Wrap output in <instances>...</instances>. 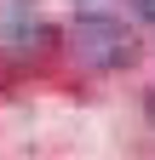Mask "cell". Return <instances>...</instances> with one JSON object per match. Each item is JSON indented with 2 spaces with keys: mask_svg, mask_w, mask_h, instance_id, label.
I'll return each instance as SVG.
<instances>
[{
  "mask_svg": "<svg viewBox=\"0 0 155 160\" xmlns=\"http://www.w3.org/2000/svg\"><path fill=\"white\" fill-rule=\"evenodd\" d=\"M69 52L81 57L86 69H126L132 57H138V40H132L126 23H115V17L104 12H86V17H75L69 23Z\"/></svg>",
  "mask_w": 155,
  "mask_h": 160,
  "instance_id": "6da1fadb",
  "label": "cell"
},
{
  "mask_svg": "<svg viewBox=\"0 0 155 160\" xmlns=\"http://www.w3.org/2000/svg\"><path fill=\"white\" fill-rule=\"evenodd\" d=\"M132 6H138V17H144V23H155V0H132Z\"/></svg>",
  "mask_w": 155,
  "mask_h": 160,
  "instance_id": "7a4b0ae2",
  "label": "cell"
},
{
  "mask_svg": "<svg viewBox=\"0 0 155 160\" xmlns=\"http://www.w3.org/2000/svg\"><path fill=\"white\" fill-rule=\"evenodd\" d=\"M149 120H155V92H149Z\"/></svg>",
  "mask_w": 155,
  "mask_h": 160,
  "instance_id": "3957f363",
  "label": "cell"
}]
</instances>
